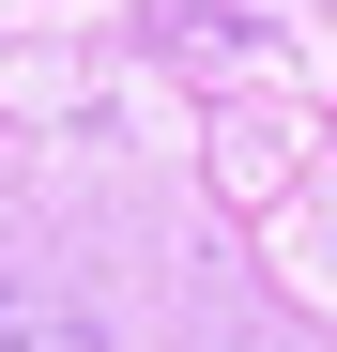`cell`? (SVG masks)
I'll return each instance as SVG.
<instances>
[{"mask_svg":"<svg viewBox=\"0 0 337 352\" xmlns=\"http://www.w3.org/2000/svg\"><path fill=\"white\" fill-rule=\"evenodd\" d=\"M0 352H107L77 307H46V291H16V276H0Z\"/></svg>","mask_w":337,"mask_h":352,"instance_id":"obj_1","label":"cell"}]
</instances>
